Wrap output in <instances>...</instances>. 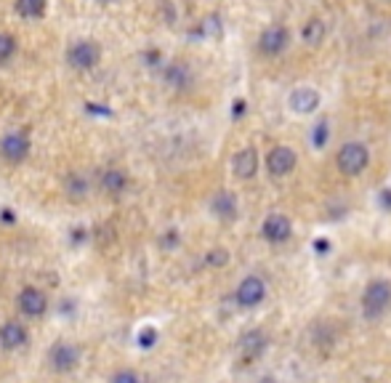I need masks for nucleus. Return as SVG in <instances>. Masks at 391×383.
I'll use <instances>...</instances> for the list:
<instances>
[{
	"instance_id": "obj_24",
	"label": "nucleus",
	"mask_w": 391,
	"mask_h": 383,
	"mask_svg": "<svg viewBox=\"0 0 391 383\" xmlns=\"http://www.w3.org/2000/svg\"><path fill=\"white\" fill-rule=\"evenodd\" d=\"M154 344H157V330H154V327H144L142 333H139V346L152 349Z\"/></svg>"
},
{
	"instance_id": "obj_31",
	"label": "nucleus",
	"mask_w": 391,
	"mask_h": 383,
	"mask_svg": "<svg viewBox=\"0 0 391 383\" xmlns=\"http://www.w3.org/2000/svg\"><path fill=\"white\" fill-rule=\"evenodd\" d=\"M96 3H109V0H96Z\"/></svg>"
},
{
	"instance_id": "obj_8",
	"label": "nucleus",
	"mask_w": 391,
	"mask_h": 383,
	"mask_svg": "<svg viewBox=\"0 0 391 383\" xmlns=\"http://www.w3.org/2000/svg\"><path fill=\"white\" fill-rule=\"evenodd\" d=\"M266 299V282L261 280V277H245V280H240L237 290H235V301H237L242 309H256L261 306Z\"/></svg>"
},
{
	"instance_id": "obj_23",
	"label": "nucleus",
	"mask_w": 391,
	"mask_h": 383,
	"mask_svg": "<svg viewBox=\"0 0 391 383\" xmlns=\"http://www.w3.org/2000/svg\"><path fill=\"white\" fill-rule=\"evenodd\" d=\"M13 54H16V37L8 32H0V64L11 61Z\"/></svg>"
},
{
	"instance_id": "obj_10",
	"label": "nucleus",
	"mask_w": 391,
	"mask_h": 383,
	"mask_svg": "<svg viewBox=\"0 0 391 383\" xmlns=\"http://www.w3.org/2000/svg\"><path fill=\"white\" fill-rule=\"evenodd\" d=\"M287 107L293 109L296 115H314L322 107V96L317 88L311 85H301L293 94L287 96Z\"/></svg>"
},
{
	"instance_id": "obj_29",
	"label": "nucleus",
	"mask_w": 391,
	"mask_h": 383,
	"mask_svg": "<svg viewBox=\"0 0 391 383\" xmlns=\"http://www.w3.org/2000/svg\"><path fill=\"white\" fill-rule=\"evenodd\" d=\"M245 112V101L240 99V101H235V115H242Z\"/></svg>"
},
{
	"instance_id": "obj_15",
	"label": "nucleus",
	"mask_w": 391,
	"mask_h": 383,
	"mask_svg": "<svg viewBox=\"0 0 391 383\" xmlns=\"http://www.w3.org/2000/svg\"><path fill=\"white\" fill-rule=\"evenodd\" d=\"M211 211H213V215L216 218H221V221H235V218H237V197L229 189L216 192L213 200H211Z\"/></svg>"
},
{
	"instance_id": "obj_28",
	"label": "nucleus",
	"mask_w": 391,
	"mask_h": 383,
	"mask_svg": "<svg viewBox=\"0 0 391 383\" xmlns=\"http://www.w3.org/2000/svg\"><path fill=\"white\" fill-rule=\"evenodd\" d=\"M380 205H383V208H389V211H391V189H386L383 194H380Z\"/></svg>"
},
{
	"instance_id": "obj_9",
	"label": "nucleus",
	"mask_w": 391,
	"mask_h": 383,
	"mask_svg": "<svg viewBox=\"0 0 391 383\" xmlns=\"http://www.w3.org/2000/svg\"><path fill=\"white\" fill-rule=\"evenodd\" d=\"M48 362L56 372H70L80 362V349L75 344H67V341H56L48 351Z\"/></svg>"
},
{
	"instance_id": "obj_13",
	"label": "nucleus",
	"mask_w": 391,
	"mask_h": 383,
	"mask_svg": "<svg viewBox=\"0 0 391 383\" xmlns=\"http://www.w3.org/2000/svg\"><path fill=\"white\" fill-rule=\"evenodd\" d=\"M30 333L22 322H3L0 325V346L6 351H16V349L27 346Z\"/></svg>"
},
{
	"instance_id": "obj_18",
	"label": "nucleus",
	"mask_w": 391,
	"mask_h": 383,
	"mask_svg": "<svg viewBox=\"0 0 391 383\" xmlns=\"http://www.w3.org/2000/svg\"><path fill=\"white\" fill-rule=\"evenodd\" d=\"M101 189L112 194V197H120L123 192L128 189V173L120 170V168H109L101 173Z\"/></svg>"
},
{
	"instance_id": "obj_6",
	"label": "nucleus",
	"mask_w": 391,
	"mask_h": 383,
	"mask_svg": "<svg viewBox=\"0 0 391 383\" xmlns=\"http://www.w3.org/2000/svg\"><path fill=\"white\" fill-rule=\"evenodd\" d=\"M99 59H101V48L96 46L94 40H77L67 48V64L77 72L94 70Z\"/></svg>"
},
{
	"instance_id": "obj_1",
	"label": "nucleus",
	"mask_w": 391,
	"mask_h": 383,
	"mask_svg": "<svg viewBox=\"0 0 391 383\" xmlns=\"http://www.w3.org/2000/svg\"><path fill=\"white\" fill-rule=\"evenodd\" d=\"M391 306V282L389 280H370L362 290V317L380 320Z\"/></svg>"
},
{
	"instance_id": "obj_27",
	"label": "nucleus",
	"mask_w": 391,
	"mask_h": 383,
	"mask_svg": "<svg viewBox=\"0 0 391 383\" xmlns=\"http://www.w3.org/2000/svg\"><path fill=\"white\" fill-rule=\"evenodd\" d=\"M314 251L320 253V256H325V253L330 251V242H328V239H314Z\"/></svg>"
},
{
	"instance_id": "obj_12",
	"label": "nucleus",
	"mask_w": 391,
	"mask_h": 383,
	"mask_svg": "<svg viewBox=\"0 0 391 383\" xmlns=\"http://www.w3.org/2000/svg\"><path fill=\"white\" fill-rule=\"evenodd\" d=\"M259 168H261V160H259V152L253 146H242L232 157V170H235V176L240 181H250L259 173Z\"/></svg>"
},
{
	"instance_id": "obj_25",
	"label": "nucleus",
	"mask_w": 391,
	"mask_h": 383,
	"mask_svg": "<svg viewBox=\"0 0 391 383\" xmlns=\"http://www.w3.org/2000/svg\"><path fill=\"white\" fill-rule=\"evenodd\" d=\"M112 383H142V378L133 370H120L112 375Z\"/></svg>"
},
{
	"instance_id": "obj_20",
	"label": "nucleus",
	"mask_w": 391,
	"mask_h": 383,
	"mask_svg": "<svg viewBox=\"0 0 391 383\" xmlns=\"http://www.w3.org/2000/svg\"><path fill=\"white\" fill-rule=\"evenodd\" d=\"M64 189H67L70 200H85L88 197V179L80 176V173H70L67 181H64Z\"/></svg>"
},
{
	"instance_id": "obj_4",
	"label": "nucleus",
	"mask_w": 391,
	"mask_h": 383,
	"mask_svg": "<svg viewBox=\"0 0 391 383\" xmlns=\"http://www.w3.org/2000/svg\"><path fill=\"white\" fill-rule=\"evenodd\" d=\"M30 149H32V142H30V131H11L6 133L3 139H0V157L6 160V163H11V165H19L27 160L30 155Z\"/></svg>"
},
{
	"instance_id": "obj_5",
	"label": "nucleus",
	"mask_w": 391,
	"mask_h": 383,
	"mask_svg": "<svg viewBox=\"0 0 391 383\" xmlns=\"http://www.w3.org/2000/svg\"><path fill=\"white\" fill-rule=\"evenodd\" d=\"M287 46H290V30H287L285 24H269V27H263V30H261L259 51L263 54V56L274 59V56L285 54Z\"/></svg>"
},
{
	"instance_id": "obj_19",
	"label": "nucleus",
	"mask_w": 391,
	"mask_h": 383,
	"mask_svg": "<svg viewBox=\"0 0 391 383\" xmlns=\"http://www.w3.org/2000/svg\"><path fill=\"white\" fill-rule=\"evenodd\" d=\"M13 11L19 13L22 19H40L46 13V0H16Z\"/></svg>"
},
{
	"instance_id": "obj_2",
	"label": "nucleus",
	"mask_w": 391,
	"mask_h": 383,
	"mask_svg": "<svg viewBox=\"0 0 391 383\" xmlns=\"http://www.w3.org/2000/svg\"><path fill=\"white\" fill-rule=\"evenodd\" d=\"M335 165L338 170L344 173V176H362L370 165V149L368 144L362 142H346L341 149H338V155H335Z\"/></svg>"
},
{
	"instance_id": "obj_3",
	"label": "nucleus",
	"mask_w": 391,
	"mask_h": 383,
	"mask_svg": "<svg viewBox=\"0 0 391 383\" xmlns=\"http://www.w3.org/2000/svg\"><path fill=\"white\" fill-rule=\"evenodd\" d=\"M263 165H266V173H269L272 179H285V176H290L298 165L296 149L287 146V144H277V146H272V149L266 152Z\"/></svg>"
},
{
	"instance_id": "obj_11",
	"label": "nucleus",
	"mask_w": 391,
	"mask_h": 383,
	"mask_svg": "<svg viewBox=\"0 0 391 383\" xmlns=\"http://www.w3.org/2000/svg\"><path fill=\"white\" fill-rule=\"evenodd\" d=\"M16 303H19V311H22V314H27V317H35V320H40V317L48 311L46 293H43V290H37V287H32V285L19 290Z\"/></svg>"
},
{
	"instance_id": "obj_7",
	"label": "nucleus",
	"mask_w": 391,
	"mask_h": 383,
	"mask_svg": "<svg viewBox=\"0 0 391 383\" xmlns=\"http://www.w3.org/2000/svg\"><path fill=\"white\" fill-rule=\"evenodd\" d=\"M261 237L269 245H283L293 237V221L285 213H269L261 224Z\"/></svg>"
},
{
	"instance_id": "obj_14",
	"label": "nucleus",
	"mask_w": 391,
	"mask_h": 383,
	"mask_svg": "<svg viewBox=\"0 0 391 383\" xmlns=\"http://www.w3.org/2000/svg\"><path fill=\"white\" fill-rule=\"evenodd\" d=\"M266 333L263 330H248V333L240 338V354L245 362H253V359H259L263 351H266Z\"/></svg>"
},
{
	"instance_id": "obj_17",
	"label": "nucleus",
	"mask_w": 391,
	"mask_h": 383,
	"mask_svg": "<svg viewBox=\"0 0 391 383\" xmlns=\"http://www.w3.org/2000/svg\"><path fill=\"white\" fill-rule=\"evenodd\" d=\"M325 37H328V24L317 19V16H311L306 22L301 24V40L306 43V46L317 48L320 43H325Z\"/></svg>"
},
{
	"instance_id": "obj_21",
	"label": "nucleus",
	"mask_w": 391,
	"mask_h": 383,
	"mask_svg": "<svg viewBox=\"0 0 391 383\" xmlns=\"http://www.w3.org/2000/svg\"><path fill=\"white\" fill-rule=\"evenodd\" d=\"M330 142V125H328V120H320L314 128H311V144L317 146V149H325Z\"/></svg>"
},
{
	"instance_id": "obj_16",
	"label": "nucleus",
	"mask_w": 391,
	"mask_h": 383,
	"mask_svg": "<svg viewBox=\"0 0 391 383\" xmlns=\"http://www.w3.org/2000/svg\"><path fill=\"white\" fill-rule=\"evenodd\" d=\"M163 80L166 85L170 88H176V91H184V88H190L192 83V72L187 64H181V61H170L163 67Z\"/></svg>"
},
{
	"instance_id": "obj_30",
	"label": "nucleus",
	"mask_w": 391,
	"mask_h": 383,
	"mask_svg": "<svg viewBox=\"0 0 391 383\" xmlns=\"http://www.w3.org/2000/svg\"><path fill=\"white\" fill-rule=\"evenodd\" d=\"M259 383H277V381H274L272 375H266V378H261V381H259Z\"/></svg>"
},
{
	"instance_id": "obj_26",
	"label": "nucleus",
	"mask_w": 391,
	"mask_h": 383,
	"mask_svg": "<svg viewBox=\"0 0 391 383\" xmlns=\"http://www.w3.org/2000/svg\"><path fill=\"white\" fill-rule=\"evenodd\" d=\"M173 245H178V232L176 229L166 232V237H163V248H173Z\"/></svg>"
},
{
	"instance_id": "obj_22",
	"label": "nucleus",
	"mask_w": 391,
	"mask_h": 383,
	"mask_svg": "<svg viewBox=\"0 0 391 383\" xmlns=\"http://www.w3.org/2000/svg\"><path fill=\"white\" fill-rule=\"evenodd\" d=\"M229 251L226 248H213V251L205 253V266H211V269H224L226 263H229Z\"/></svg>"
}]
</instances>
